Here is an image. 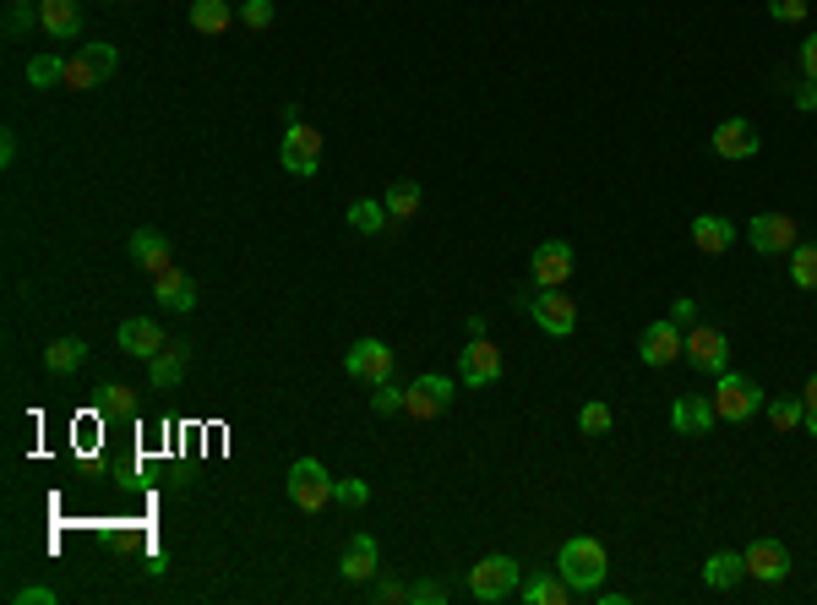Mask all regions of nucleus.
I'll list each match as a JSON object with an SVG mask.
<instances>
[{
    "label": "nucleus",
    "mask_w": 817,
    "mask_h": 605,
    "mask_svg": "<svg viewBox=\"0 0 817 605\" xmlns=\"http://www.w3.org/2000/svg\"><path fill=\"white\" fill-rule=\"evenodd\" d=\"M556 573L566 578L572 595H594L605 584V573H611V556H605V545L594 535H572L562 545V556H556Z\"/></svg>",
    "instance_id": "nucleus-1"
},
{
    "label": "nucleus",
    "mask_w": 817,
    "mask_h": 605,
    "mask_svg": "<svg viewBox=\"0 0 817 605\" xmlns=\"http://www.w3.org/2000/svg\"><path fill=\"white\" fill-rule=\"evenodd\" d=\"M518 584H523V567L507 556V551H497V556H486V562H474L469 567V595L480 605H502L518 595Z\"/></svg>",
    "instance_id": "nucleus-2"
},
{
    "label": "nucleus",
    "mask_w": 817,
    "mask_h": 605,
    "mask_svg": "<svg viewBox=\"0 0 817 605\" xmlns=\"http://www.w3.org/2000/svg\"><path fill=\"white\" fill-rule=\"evenodd\" d=\"M714 409H719V420L742 425V420H753L757 409H763V388H757L753 377H742V371H719L714 377Z\"/></svg>",
    "instance_id": "nucleus-3"
},
{
    "label": "nucleus",
    "mask_w": 817,
    "mask_h": 605,
    "mask_svg": "<svg viewBox=\"0 0 817 605\" xmlns=\"http://www.w3.org/2000/svg\"><path fill=\"white\" fill-rule=\"evenodd\" d=\"M518 300H529V317H534V328L551 338H566L572 328H578V306L566 300V289H523Z\"/></svg>",
    "instance_id": "nucleus-4"
},
{
    "label": "nucleus",
    "mask_w": 817,
    "mask_h": 605,
    "mask_svg": "<svg viewBox=\"0 0 817 605\" xmlns=\"http://www.w3.org/2000/svg\"><path fill=\"white\" fill-rule=\"evenodd\" d=\"M333 496H338V480L321 470L316 459H295V464H289V502H295L300 513H321Z\"/></svg>",
    "instance_id": "nucleus-5"
},
{
    "label": "nucleus",
    "mask_w": 817,
    "mask_h": 605,
    "mask_svg": "<svg viewBox=\"0 0 817 605\" xmlns=\"http://www.w3.org/2000/svg\"><path fill=\"white\" fill-rule=\"evenodd\" d=\"M121 66V50L115 44H82L71 61H65V88H76V93H88V88H104L110 76Z\"/></svg>",
    "instance_id": "nucleus-6"
},
{
    "label": "nucleus",
    "mask_w": 817,
    "mask_h": 605,
    "mask_svg": "<svg viewBox=\"0 0 817 605\" xmlns=\"http://www.w3.org/2000/svg\"><path fill=\"white\" fill-rule=\"evenodd\" d=\"M458 382H463L469 393L502 382V349H497L491 338H469V343L458 349Z\"/></svg>",
    "instance_id": "nucleus-7"
},
{
    "label": "nucleus",
    "mask_w": 817,
    "mask_h": 605,
    "mask_svg": "<svg viewBox=\"0 0 817 605\" xmlns=\"http://www.w3.org/2000/svg\"><path fill=\"white\" fill-rule=\"evenodd\" d=\"M682 360H687L692 371L719 377V371H731V338L719 334V328H708V322H697V328H687V349H682Z\"/></svg>",
    "instance_id": "nucleus-8"
},
{
    "label": "nucleus",
    "mask_w": 817,
    "mask_h": 605,
    "mask_svg": "<svg viewBox=\"0 0 817 605\" xmlns=\"http://www.w3.org/2000/svg\"><path fill=\"white\" fill-rule=\"evenodd\" d=\"M278 164H284L295 181H312L316 170H321V132L289 126V132H284V147H278Z\"/></svg>",
    "instance_id": "nucleus-9"
},
{
    "label": "nucleus",
    "mask_w": 817,
    "mask_h": 605,
    "mask_svg": "<svg viewBox=\"0 0 817 605\" xmlns=\"http://www.w3.org/2000/svg\"><path fill=\"white\" fill-rule=\"evenodd\" d=\"M452 399H458V382L431 371V377H420V382L404 388V414H415V420H437Z\"/></svg>",
    "instance_id": "nucleus-10"
},
{
    "label": "nucleus",
    "mask_w": 817,
    "mask_h": 605,
    "mask_svg": "<svg viewBox=\"0 0 817 605\" xmlns=\"http://www.w3.org/2000/svg\"><path fill=\"white\" fill-rule=\"evenodd\" d=\"M682 349H687V334L665 317V322H649L643 334H637V355H643V366H676L682 360Z\"/></svg>",
    "instance_id": "nucleus-11"
},
{
    "label": "nucleus",
    "mask_w": 817,
    "mask_h": 605,
    "mask_svg": "<svg viewBox=\"0 0 817 605\" xmlns=\"http://www.w3.org/2000/svg\"><path fill=\"white\" fill-rule=\"evenodd\" d=\"M344 371L377 388V382L392 377V349H387L381 338H355V343H349V355H344Z\"/></svg>",
    "instance_id": "nucleus-12"
},
{
    "label": "nucleus",
    "mask_w": 817,
    "mask_h": 605,
    "mask_svg": "<svg viewBox=\"0 0 817 605\" xmlns=\"http://www.w3.org/2000/svg\"><path fill=\"white\" fill-rule=\"evenodd\" d=\"M747 240H753V252H763V257H785V252H796V218L790 213H757Z\"/></svg>",
    "instance_id": "nucleus-13"
},
{
    "label": "nucleus",
    "mask_w": 817,
    "mask_h": 605,
    "mask_svg": "<svg viewBox=\"0 0 817 605\" xmlns=\"http://www.w3.org/2000/svg\"><path fill=\"white\" fill-rule=\"evenodd\" d=\"M186 371H191V343H186V338H170V343L147 360V382H153L159 393L181 388V382H186Z\"/></svg>",
    "instance_id": "nucleus-14"
},
{
    "label": "nucleus",
    "mask_w": 817,
    "mask_h": 605,
    "mask_svg": "<svg viewBox=\"0 0 817 605\" xmlns=\"http://www.w3.org/2000/svg\"><path fill=\"white\" fill-rule=\"evenodd\" d=\"M742 562H747V573L753 578H763V584H785L790 578V551L779 545V540H753L747 551H742Z\"/></svg>",
    "instance_id": "nucleus-15"
},
{
    "label": "nucleus",
    "mask_w": 817,
    "mask_h": 605,
    "mask_svg": "<svg viewBox=\"0 0 817 605\" xmlns=\"http://www.w3.org/2000/svg\"><path fill=\"white\" fill-rule=\"evenodd\" d=\"M529 273H534V284H540V289H562L566 278H572V246H566V240H545V246H534Z\"/></svg>",
    "instance_id": "nucleus-16"
},
{
    "label": "nucleus",
    "mask_w": 817,
    "mask_h": 605,
    "mask_svg": "<svg viewBox=\"0 0 817 605\" xmlns=\"http://www.w3.org/2000/svg\"><path fill=\"white\" fill-rule=\"evenodd\" d=\"M338 573L349 578V584H366V578H377L381 573V545L377 535H349V551H344V562H338Z\"/></svg>",
    "instance_id": "nucleus-17"
},
{
    "label": "nucleus",
    "mask_w": 817,
    "mask_h": 605,
    "mask_svg": "<svg viewBox=\"0 0 817 605\" xmlns=\"http://www.w3.org/2000/svg\"><path fill=\"white\" fill-rule=\"evenodd\" d=\"M115 343H121L126 355H136V360H153L170 338H164V328H159L153 317H126V322L115 328Z\"/></svg>",
    "instance_id": "nucleus-18"
},
{
    "label": "nucleus",
    "mask_w": 817,
    "mask_h": 605,
    "mask_svg": "<svg viewBox=\"0 0 817 605\" xmlns=\"http://www.w3.org/2000/svg\"><path fill=\"white\" fill-rule=\"evenodd\" d=\"M671 425H676L682 437H708V431L719 425V409H714V399H697V393H687V399L671 403Z\"/></svg>",
    "instance_id": "nucleus-19"
},
{
    "label": "nucleus",
    "mask_w": 817,
    "mask_h": 605,
    "mask_svg": "<svg viewBox=\"0 0 817 605\" xmlns=\"http://www.w3.org/2000/svg\"><path fill=\"white\" fill-rule=\"evenodd\" d=\"M692 246H697L703 257H725V252L736 246V224L719 218V213H697V218H692Z\"/></svg>",
    "instance_id": "nucleus-20"
},
{
    "label": "nucleus",
    "mask_w": 817,
    "mask_h": 605,
    "mask_svg": "<svg viewBox=\"0 0 817 605\" xmlns=\"http://www.w3.org/2000/svg\"><path fill=\"white\" fill-rule=\"evenodd\" d=\"M153 295H159V306H170V311H196V278L186 268H170L153 278Z\"/></svg>",
    "instance_id": "nucleus-21"
},
{
    "label": "nucleus",
    "mask_w": 817,
    "mask_h": 605,
    "mask_svg": "<svg viewBox=\"0 0 817 605\" xmlns=\"http://www.w3.org/2000/svg\"><path fill=\"white\" fill-rule=\"evenodd\" d=\"M763 136L753 132V121H719L714 126V153L719 158H757Z\"/></svg>",
    "instance_id": "nucleus-22"
},
{
    "label": "nucleus",
    "mask_w": 817,
    "mask_h": 605,
    "mask_svg": "<svg viewBox=\"0 0 817 605\" xmlns=\"http://www.w3.org/2000/svg\"><path fill=\"white\" fill-rule=\"evenodd\" d=\"M39 28L50 39H76L82 33V0H39Z\"/></svg>",
    "instance_id": "nucleus-23"
},
{
    "label": "nucleus",
    "mask_w": 817,
    "mask_h": 605,
    "mask_svg": "<svg viewBox=\"0 0 817 605\" xmlns=\"http://www.w3.org/2000/svg\"><path fill=\"white\" fill-rule=\"evenodd\" d=\"M131 263L159 278V273L170 268V240L159 229H131Z\"/></svg>",
    "instance_id": "nucleus-24"
},
{
    "label": "nucleus",
    "mask_w": 817,
    "mask_h": 605,
    "mask_svg": "<svg viewBox=\"0 0 817 605\" xmlns=\"http://www.w3.org/2000/svg\"><path fill=\"white\" fill-rule=\"evenodd\" d=\"M742 578H747L742 551H714V556L703 562V584H708V589H736Z\"/></svg>",
    "instance_id": "nucleus-25"
},
{
    "label": "nucleus",
    "mask_w": 817,
    "mask_h": 605,
    "mask_svg": "<svg viewBox=\"0 0 817 605\" xmlns=\"http://www.w3.org/2000/svg\"><path fill=\"white\" fill-rule=\"evenodd\" d=\"M572 589H566L562 573H534V578H523L518 584V601L523 605H562Z\"/></svg>",
    "instance_id": "nucleus-26"
},
{
    "label": "nucleus",
    "mask_w": 817,
    "mask_h": 605,
    "mask_svg": "<svg viewBox=\"0 0 817 605\" xmlns=\"http://www.w3.org/2000/svg\"><path fill=\"white\" fill-rule=\"evenodd\" d=\"M44 366H50L55 377H71V371H82V366H88V343H82V338H55V343L44 349Z\"/></svg>",
    "instance_id": "nucleus-27"
},
{
    "label": "nucleus",
    "mask_w": 817,
    "mask_h": 605,
    "mask_svg": "<svg viewBox=\"0 0 817 605\" xmlns=\"http://www.w3.org/2000/svg\"><path fill=\"white\" fill-rule=\"evenodd\" d=\"M235 22V6L229 0H191V28L196 33H224Z\"/></svg>",
    "instance_id": "nucleus-28"
},
{
    "label": "nucleus",
    "mask_w": 817,
    "mask_h": 605,
    "mask_svg": "<svg viewBox=\"0 0 817 605\" xmlns=\"http://www.w3.org/2000/svg\"><path fill=\"white\" fill-rule=\"evenodd\" d=\"M93 409H99L104 420H131V414H136V393H131L126 382H104L99 399H93Z\"/></svg>",
    "instance_id": "nucleus-29"
},
{
    "label": "nucleus",
    "mask_w": 817,
    "mask_h": 605,
    "mask_svg": "<svg viewBox=\"0 0 817 605\" xmlns=\"http://www.w3.org/2000/svg\"><path fill=\"white\" fill-rule=\"evenodd\" d=\"M381 202H387L392 218H415V213H420V186H415V181H392Z\"/></svg>",
    "instance_id": "nucleus-30"
},
{
    "label": "nucleus",
    "mask_w": 817,
    "mask_h": 605,
    "mask_svg": "<svg viewBox=\"0 0 817 605\" xmlns=\"http://www.w3.org/2000/svg\"><path fill=\"white\" fill-rule=\"evenodd\" d=\"M387 218H392V213H387V202H377V197H360L355 207H349V224H355L360 235H377Z\"/></svg>",
    "instance_id": "nucleus-31"
},
{
    "label": "nucleus",
    "mask_w": 817,
    "mask_h": 605,
    "mask_svg": "<svg viewBox=\"0 0 817 605\" xmlns=\"http://www.w3.org/2000/svg\"><path fill=\"white\" fill-rule=\"evenodd\" d=\"M28 82H33V88H61L65 61L61 55H33V61H28Z\"/></svg>",
    "instance_id": "nucleus-32"
},
{
    "label": "nucleus",
    "mask_w": 817,
    "mask_h": 605,
    "mask_svg": "<svg viewBox=\"0 0 817 605\" xmlns=\"http://www.w3.org/2000/svg\"><path fill=\"white\" fill-rule=\"evenodd\" d=\"M790 278H796V289H817V246L790 252Z\"/></svg>",
    "instance_id": "nucleus-33"
},
{
    "label": "nucleus",
    "mask_w": 817,
    "mask_h": 605,
    "mask_svg": "<svg viewBox=\"0 0 817 605\" xmlns=\"http://www.w3.org/2000/svg\"><path fill=\"white\" fill-rule=\"evenodd\" d=\"M801 414H807V403H801V399H774V403H768L774 431H801Z\"/></svg>",
    "instance_id": "nucleus-34"
},
{
    "label": "nucleus",
    "mask_w": 817,
    "mask_h": 605,
    "mask_svg": "<svg viewBox=\"0 0 817 605\" xmlns=\"http://www.w3.org/2000/svg\"><path fill=\"white\" fill-rule=\"evenodd\" d=\"M578 425H583V437H605V431H611V409L600 399L583 403V409H578Z\"/></svg>",
    "instance_id": "nucleus-35"
},
{
    "label": "nucleus",
    "mask_w": 817,
    "mask_h": 605,
    "mask_svg": "<svg viewBox=\"0 0 817 605\" xmlns=\"http://www.w3.org/2000/svg\"><path fill=\"white\" fill-rule=\"evenodd\" d=\"M235 17H241V22H246L252 33H262V28H273V17H278V11H273V0H246V6H241Z\"/></svg>",
    "instance_id": "nucleus-36"
},
{
    "label": "nucleus",
    "mask_w": 817,
    "mask_h": 605,
    "mask_svg": "<svg viewBox=\"0 0 817 605\" xmlns=\"http://www.w3.org/2000/svg\"><path fill=\"white\" fill-rule=\"evenodd\" d=\"M371 409H377V414H398V409H404V388H392V377H387V382H377Z\"/></svg>",
    "instance_id": "nucleus-37"
},
{
    "label": "nucleus",
    "mask_w": 817,
    "mask_h": 605,
    "mask_svg": "<svg viewBox=\"0 0 817 605\" xmlns=\"http://www.w3.org/2000/svg\"><path fill=\"white\" fill-rule=\"evenodd\" d=\"M338 502L344 507H366L371 502V485L366 480H338Z\"/></svg>",
    "instance_id": "nucleus-38"
},
{
    "label": "nucleus",
    "mask_w": 817,
    "mask_h": 605,
    "mask_svg": "<svg viewBox=\"0 0 817 605\" xmlns=\"http://www.w3.org/2000/svg\"><path fill=\"white\" fill-rule=\"evenodd\" d=\"M774 22H807V0H768Z\"/></svg>",
    "instance_id": "nucleus-39"
},
{
    "label": "nucleus",
    "mask_w": 817,
    "mask_h": 605,
    "mask_svg": "<svg viewBox=\"0 0 817 605\" xmlns=\"http://www.w3.org/2000/svg\"><path fill=\"white\" fill-rule=\"evenodd\" d=\"M671 322L687 334V328H697V300L692 295H682V300H671Z\"/></svg>",
    "instance_id": "nucleus-40"
},
{
    "label": "nucleus",
    "mask_w": 817,
    "mask_h": 605,
    "mask_svg": "<svg viewBox=\"0 0 817 605\" xmlns=\"http://www.w3.org/2000/svg\"><path fill=\"white\" fill-rule=\"evenodd\" d=\"M371 601H377V605H398V601H409V589H404V584H392V578H377V584H371Z\"/></svg>",
    "instance_id": "nucleus-41"
},
{
    "label": "nucleus",
    "mask_w": 817,
    "mask_h": 605,
    "mask_svg": "<svg viewBox=\"0 0 817 605\" xmlns=\"http://www.w3.org/2000/svg\"><path fill=\"white\" fill-rule=\"evenodd\" d=\"M409 601H415V605H441V601H447V589H441L437 578H420V584L409 589Z\"/></svg>",
    "instance_id": "nucleus-42"
},
{
    "label": "nucleus",
    "mask_w": 817,
    "mask_h": 605,
    "mask_svg": "<svg viewBox=\"0 0 817 605\" xmlns=\"http://www.w3.org/2000/svg\"><path fill=\"white\" fill-rule=\"evenodd\" d=\"M61 595L55 589H44V584H28V589H17V605H55Z\"/></svg>",
    "instance_id": "nucleus-43"
},
{
    "label": "nucleus",
    "mask_w": 817,
    "mask_h": 605,
    "mask_svg": "<svg viewBox=\"0 0 817 605\" xmlns=\"http://www.w3.org/2000/svg\"><path fill=\"white\" fill-rule=\"evenodd\" d=\"M22 28H33V6H11V17H6V33H22Z\"/></svg>",
    "instance_id": "nucleus-44"
},
{
    "label": "nucleus",
    "mask_w": 817,
    "mask_h": 605,
    "mask_svg": "<svg viewBox=\"0 0 817 605\" xmlns=\"http://www.w3.org/2000/svg\"><path fill=\"white\" fill-rule=\"evenodd\" d=\"M796 110H817V82H813V76L796 88Z\"/></svg>",
    "instance_id": "nucleus-45"
},
{
    "label": "nucleus",
    "mask_w": 817,
    "mask_h": 605,
    "mask_svg": "<svg viewBox=\"0 0 817 605\" xmlns=\"http://www.w3.org/2000/svg\"><path fill=\"white\" fill-rule=\"evenodd\" d=\"M801 71H807V76L817 82V33L807 39V44H801Z\"/></svg>",
    "instance_id": "nucleus-46"
},
{
    "label": "nucleus",
    "mask_w": 817,
    "mask_h": 605,
    "mask_svg": "<svg viewBox=\"0 0 817 605\" xmlns=\"http://www.w3.org/2000/svg\"><path fill=\"white\" fill-rule=\"evenodd\" d=\"M0 164H6V170L17 164V132H0Z\"/></svg>",
    "instance_id": "nucleus-47"
},
{
    "label": "nucleus",
    "mask_w": 817,
    "mask_h": 605,
    "mask_svg": "<svg viewBox=\"0 0 817 605\" xmlns=\"http://www.w3.org/2000/svg\"><path fill=\"white\" fill-rule=\"evenodd\" d=\"M801 403H807V409H817V377H807V388H801Z\"/></svg>",
    "instance_id": "nucleus-48"
},
{
    "label": "nucleus",
    "mask_w": 817,
    "mask_h": 605,
    "mask_svg": "<svg viewBox=\"0 0 817 605\" xmlns=\"http://www.w3.org/2000/svg\"><path fill=\"white\" fill-rule=\"evenodd\" d=\"M801 431H807V437H817V409H807V414H801Z\"/></svg>",
    "instance_id": "nucleus-49"
},
{
    "label": "nucleus",
    "mask_w": 817,
    "mask_h": 605,
    "mask_svg": "<svg viewBox=\"0 0 817 605\" xmlns=\"http://www.w3.org/2000/svg\"><path fill=\"white\" fill-rule=\"evenodd\" d=\"M11 6H39V0H11Z\"/></svg>",
    "instance_id": "nucleus-50"
}]
</instances>
